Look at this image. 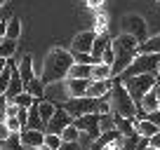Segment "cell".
<instances>
[{
	"instance_id": "cell-25",
	"label": "cell",
	"mask_w": 160,
	"mask_h": 150,
	"mask_svg": "<svg viewBox=\"0 0 160 150\" xmlns=\"http://www.w3.org/2000/svg\"><path fill=\"white\" fill-rule=\"evenodd\" d=\"M139 108L144 110V113H151V110H158V96H155V91L151 89L148 94H144V99H141Z\"/></svg>"
},
{
	"instance_id": "cell-3",
	"label": "cell",
	"mask_w": 160,
	"mask_h": 150,
	"mask_svg": "<svg viewBox=\"0 0 160 150\" xmlns=\"http://www.w3.org/2000/svg\"><path fill=\"white\" fill-rule=\"evenodd\" d=\"M108 105H111V113H113V115L130 117V120H134L137 113H139L137 103L132 101V96L127 94V89H125V85L120 82V77H113V87H111V91H108Z\"/></svg>"
},
{
	"instance_id": "cell-15",
	"label": "cell",
	"mask_w": 160,
	"mask_h": 150,
	"mask_svg": "<svg viewBox=\"0 0 160 150\" xmlns=\"http://www.w3.org/2000/svg\"><path fill=\"white\" fill-rule=\"evenodd\" d=\"M113 117H115V131H118L122 138H132V136H137L134 120H130V117H120V115H113Z\"/></svg>"
},
{
	"instance_id": "cell-42",
	"label": "cell",
	"mask_w": 160,
	"mask_h": 150,
	"mask_svg": "<svg viewBox=\"0 0 160 150\" xmlns=\"http://www.w3.org/2000/svg\"><path fill=\"white\" fill-rule=\"evenodd\" d=\"M104 2H106V0H87V7H90V10H101Z\"/></svg>"
},
{
	"instance_id": "cell-45",
	"label": "cell",
	"mask_w": 160,
	"mask_h": 150,
	"mask_svg": "<svg viewBox=\"0 0 160 150\" xmlns=\"http://www.w3.org/2000/svg\"><path fill=\"white\" fill-rule=\"evenodd\" d=\"M153 91H155V96H158V108H160V82L153 87Z\"/></svg>"
},
{
	"instance_id": "cell-46",
	"label": "cell",
	"mask_w": 160,
	"mask_h": 150,
	"mask_svg": "<svg viewBox=\"0 0 160 150\" xmlns=\"http://www.w3.org/2000/svg\"><path fill=\"white\" fill-rule=\"evenodd\" d=\"M5 26H7V21H0V38H5Z\"/></svg>"
},
{
	"instance_id": "cell-10",
	"label": "cell",
	"mask_w": 160,
	"mask_h": 150,
	"mask_svg": "<svg viewBox=\"0 0 160 150\" xmlns=\"http://www.w3.org/2000/svg\"><path fill=\"white\" fill-rule=\"evenodd\" d=\"M19 138H21L24 150H38L40 145L45 143V131H40V129H21Z\"/></svg>"
},
{
	"instance_id": "cell-30",
	"label": "cell",
	"mask_w": 160,
	"mask_h": 150,
	"mask_svg": "<svg viewBox=\"0 0 160 150\" xmlns=\"http://www.w3.org/2000/svg\"><path fill=\"white\" fill-rule=\"evenodd\" d=\"M99 129H101V131H113V129H115V117H113V113H101V117H99Z\"/></svg>"
},
{
	"instance_id": "cell-44",
	"label": "cell",
	"mask_w": 160,
	"mask_h": 150,
	"mask_svg": "<svg viewBox=\"0 0 160 150\" xmlns=\"http://www.w3.org/2000/svg\"><path fill=\"white\" fill-rule=\"evenodd\" d=\"M5 68H7V59H0V75L5 73Z\"/></svg>"
},
{
	"instance_id": "cell-41",
	"label": "cell",
	"mask_w": 160,
	"mask_h": 150,
	"mask_svg": "<svg viewBox=\"0 0 160 150\" xmlns=\"http://www.w3.org/2000/svg\"><path fill=\"white\" fill-rule=\"evenodd\" d=\"M7 136H10V131H7V127H5V122H0V145L7 141Z\"/></svg>"
},
{
	"instance_id": "cell-51",
	"label": "cell",
	"mask_w": 160,
	"mask_h": 150,
	"mask_svg": "<svg viewBox=\"0 0 160 150\" xmlns=\"http://www.w3.org/2000/svg\"><path fill=\"white\" fill-rule=\"evenodd\" d=\"M2 40H5V38H0V42H2Z\"/></svg>"
},
{
	"instance_id": "cell-28",
	"label": "cell",
	"mask_w": 160,
	"mask_h": 150,
	"mask_svg": "<svg viewBox=\"0 0 160 150\" xmlns=\"http://www.w3.org/2000/svg\"><path fill=\"white\" fill-rule=\"evenodd\" d=\"M17 52V40H2L0 42V59H10L12 54Z\"/></svg>"
},
{
	"instance_id": "cell-13",
	"label": "cell",
	"mask_w": 160,
	"mask_h": 150,
	"mask_svg": "<svg viewBox=\"0 0 160 150\" xmlns=\"http://www.w3.org/2000/svg\"><path fill=\"white\" fill-rule=\"evenodd\" d=\"M113 87V77L111 80H90V87H87V94L85 96H92V99H106Z\"/></svg>"
},
{
	"instance_id": "cell-37",
	"label": "cell",
	"mask_w": 160,
	"mask_h": 150,
	"mask_svg": "<svg viewBox=\"0 0 160 150\" xmlns=\"http://www.w3.org/2000/svg\"><path fill=\"white\" fill-rule=\"evenodd\" d=\"M113 61H115V54H113V47H108V49L101 54V63H106V66H113Z\"/></svg>"
},
{
	"instance_id": "cell-5",
	"label": "cell",
	"mask_w": 160,
	"mask_h": 150,
	"mask_svg": "<svg viewBox=\"0 0 160 150\" xmlns=\"http://www.w3.org/2000/svg\"><path fill=\"white\" fill-rule=\"evenodd\" d=\"M122 85H125L127 94L132 96V101L139 108L144 94H148L155 85H158V75L155 73H144V75H132V77H122Z\"/></svg>"
},
{
	"instance_id": "cell-35",
	"label": "cell",
	"mask_w": 160,
	"mask_h": 150,
	"mask_svg": "<svg viewBox=\"0 0 160 150\" xmlns=\"http://www.w3.org/2000/svg\"><path fill=\"white\" fill-rule=\"evenodd\" d=\"M10 75H12V70H10V61H7L5 73L0 75V96H5V91H7V85H10Z\"/></svg>"
},
{
	"instance_id": "cell-11",
	"label": "cell",
	"mask_w": 160,
	"mask_h": 150,
	"mask_svg": "<svg viewBox=\"0 0 160 150\" xmlns=\"http://www.w3.org/2000/svg\"><path fill=\"white\" fill-rule=\"evenodd\" d=\"M94 38H97L94 30H80L73 38V42H71V52H85V54H90L92 45H94Z\"/></svg>"
},
{
	"instance_id": "cell-19",
	"label": "cell",
	"mask_w": 160,
	"mask_h": 150,
	"mask_svg": "<svg viewBox=\"0 0 160 150\" xmlns=\"http://www.w3.org/2000/svg\"><path fill=\"white\" fill-rule=\"evenodd\" d=\"M54 110H57L54 101H47V99H40L38 101V113H40V120H42V124H45V127H47V122L52 120Z\"/></svg>"
},
{
	"instance_id": "cell-1",
	"label": "cell",
	"mask_w": 160,
	"mask_h": 150,
	"mask_svg": "<svg viewBox=\"0 0 160 150\" xmlns=\"http://www.w3.org/2000/svg\"><path fill=\"white\" fill-rule=\"evenodd\" d=\"M71 66H73V54L68 49H64V47L50 49L45 61H42V75H40L42 85L50 87V85H57V82H64L68 77Z\"/></svg>"
},
{
	"instance_id": "cell-7",
	"label": "cell",
	"mask_w": 160,
	"mask_h": 150,
	"mask_svg": "<svg viewBox=\"0 0 160 150\" xmlns=\"http://www.w3.org/2000/svg\"><path fill=\"white\" fill-rule=\"evenodd\" d=\"M122 33L125 35H132L137 42H146L148 40V26H146L144 16L139 14H125L122 16Z\"/></svg>"
},
{
	"instance_id": "cell-48",
	"label": "cell",
	"mask_w": 160,
	"mask_h": 150,
	"mask_svg": "<svg viewBox=\"0 0 160 150\" xmlns=\"http://www.w3.org/2000/svg\"><path fill=\"white\" fill-rule=\"evenodd\" d=\"M144 150H158V148H153V145H151V143H148V145H146V148H144Z\"/></svg>"
},
{
	"instance_id": "cell-39",
	"label": "cell",
	"mask_w": 160,
	"mask_h": 150,
	"mask_svg": "<svg viewBox=\"0 0 160 150\" xmlns=\"http://www.w3.org/2000/svg\"><path fill=\"white\" fill-rule=\"evenodd\" d=\"M17 117H19L21 127H26V122H28V108H17Z\"/></svg>"
},
{
	"instance_id": "cell-6",
	"label": "cell",
	"mask_w": 160,
	"mask_h": 150,
	"mask_svg": "<svg viewBox=\"0 0 160 150\" xmlns=\"http://www.w3.org/2000/svg\"><path fill=\"white\" fill-rule=\"evenodd\" d=\"M160 63V54H137L132 59V63L122 70L120 77H132V75H144V73H155Z\"/></svg>"
},
{
	"instance_id": "cell-33",
	"label": "cell",
	"mask_w": 160,
	"mask_h": 150,
	"mask_svg": "<svg viewBox=\"0 0 160 150\" xmlns=\"http://www.w3.org/2000/svg\"><path fill=\"white\" fill-rule=\"evenodd\" d=\"M5 127H7V131H10V134H19V131L24 129L17 115H7V117H5Z\"/></svg>"
},
{
	"instance_id": "cell-22",
	"label": "cell",
	"mask_w": 160,
	"mask_h": 150,
	"mask_svg": "<svg viewBox=\"0 0 160 150\" xmlns=\"http://www.w3.org/2000/svg\"><path fill=\"white\" fill-rule=\"evenodd\" d=\"M139 52H141V54H160V35L148 38L146 42H141V45H139Z\"/></svg>"
},
{
	"instance_id": "cell-40",
	"label": "cell",
	"mask_w": 160,
	"mask_h": 150,
	"mask_svg": "<svg viewBox=\"0 0 160 150\" xmlns=\"http://www.w3.org/2000/svg\"><path fill=\"white\" fill-rule=\"evenodd\" d=\"M57 150H82V148H80V143H66V141H61V145Z\"/></svg>"
},
{
	"instance_id": "cell-49",
	"label": "cell",
	"mask_w": 160,
	"mask_h": 150,
	"mask_svg": "<svg viewBox=\"0 0 160 150\" xmlns=\"http://www.w3.org/2000/svg\"><path fill=\"white\" fill-rule=\"evenodd\" d=\"M155 75H158V82H160V63H158V70H155Z\"/></svg>"
},
{
	"instance_id": "cell-34",
	"label": "cell",
	"mask_w": 160,
	"mask_h": 150,
	"mask_svg": "<svg viewBox=\"0 0 160 150\" xmlns=\"http://www.w3.org/2000/svg\"><path fill=\"white\" fill-rule=\"evenodd\" d=\"M137 117H139V120H148V122H153V124L160 129V108H158V110H151V113H144V110H141Z\"/></svg>"
},
{
	"instance_id": "cell-29",
	"label": "cell",
	"mask_w": 160,
	"mask_h": 150,
	"mask_svg": "<svg viewBox=\"0 0 160 150\" xmlns=\"http://www.w3.org/2000/svg\"><path fill=\"white\" fill-rule=\"evenodd\" d=\"M12 103H14L17 108H31V105L35 103V99L31 94H26V91H21V94H17L14 99H12Z\"/></svg>"
},
{
	"instance_id": "cell-21",
	"label": "cell",
	"mask_w": 160,
	"mask_h": 150,
	"mask_svg": "<svg viewBox=\"0 0 160 150\" xmlns=\"http://www.w3.org/2000/svg\"><path fill=\"white\" fill-rule=\"evenodd\" d=\"M21 35V21L17 19V16H12L10 21H7V26H5V38L7 40H17Z\"/></svg>"
},
{
	"instance_id": "cell-12",
	"label": "cell",
	"mask_w": 160,
	"mask_h": 150,
	"mask_svg": "<svg viewBox=\"0 0 160 150\" xmlns=\"http://www.w3.org/2000/svg\"><path fill=\"white\" fill-rule=\"evenodd\" d=\"M64 87H66L68 99H71V96H85L87 87H90V77H66Z\"/></svg>"
},
{
	"instance_id": "cell-26",
	"label": "cell",
	"mask_w": 160,
	"mask_h": 150,
	"mask_svg": "<svg viewBox=\"0 0 160 150\" xmlns=\"http://www.w3.org/2000/svg\"><path fill=\"white\" fill-rule=\"evenodd\" d=\"M59 136H61V141H66V143H80V129L75 124H68Z\"/></svg>"
},
{
	"instance_id": "cell-8",
	"label": "cell",
	"mask_w": 160,
	"mask_h": 150,
	"mask_svg": "<svg viewBox=\"0 0 160 150\" xmlns=\"http://www.w3.org/2000/svg\"><path fill=\"white\" fill-rule=\"evenodd\" d=\"M99 117H101V113H90V115H80V117H75V120H73V124L80 129V134H85L90 141H94L97 136L101 134V129H99Z\"/></svg>"
},
{
	"instance_id": "cell-24",
	"label": "cell",
	"mask_w": 160,
	"mask_h": 150,
	"mask_svg": "<svg viewBox=\"0 0 160 150\" xmlns=\"http://www.w3.org/2000/svg\"><path fill=\"white\" fill-rule=\"evenodd\" d=\"M68 77H90L92 80V66L87 63H73L68 70Z\"/></svg>"
},
{
	"instance_id": "cell-4",
	"label": "cell",
	"mask_w": 160,
	"mask_h": 150,
	"mask_svg": "<svg viewBox=\"0 0 160 150\" xmlns=\"http://www.w3.org/2000/svg\"><path fill=\"white\" fill-rule=\"evenodd\" d=\"M61 108L68 113L71 117H80V115H90V113H111L108 105V96L106 99H92V96H71L61 103Z\"/></svg>"
},
{
	"instance_id": "cell-9",
	"label": "cell",
	"mask_w": 160,
	"mask_h": 150,
	"mask_svg": "<svg viewBox=\"0 0 160 150\" xmlns=\"http://www.w3.org/2000/svg\"><path fill=\"white\" fill-rule=\"evenodd\" d=\"M68 124H73V117H71L68 113L61 108V105H57L52 120L47 122V127H45V134H61V131H64Z\"/></svg>"
},
{
	"instance_id": "cell-20",
	"label": "cell",
	"mask_w": 160,
	"mask_h": 150,
	"mask_svg": "<svg viewBox=\"0 0 160 150\" xmlns=\"http://www.w3.org/2000/svg\"><path fill=\"white\" fill-rule=\"evenodd\" d=\"M24 129H40V131H45V124H42L40 113H38V101H35V103L28 108V122H26Z\"/></svg>"
},
{
	"instance_id": "cell-38",
	"label": "cell",
	"mask_w": 160,
	"mask_h": 150,
	"mask_svg": "<svg viewBox=\"0 0 160 150\" xmlns=\"http://www.w3.org/2000/svg\"><path fill=\"white\" fill-rule=\"evenodd\" d=\"M7 96H0V122H5V117H7Z\"/></svg>"
},
{
	"instance_id": "cell-14",
	"label": "cell",
	"mask_w": 160,
	"mask_h": 150,
	"mask_svg": "<svg viewBox=\"0 0 160 150\" xmlns=\"http://www.w3.org/2000/svg\"><path fill=\"white\" fill-rule=\"evenodd\" d=\"M17 70H19V77H21V82H31L35 77V70H33V56L31 54H24L19 59V63H17Z\"/></svg>"
},
{
	"instance_id": "cell-2",
	"label": "cell",
	"mask_w": 160,
	"mask_h": 150,
	"mask_svg": "<svg viewBox=\"0 0 160 150\" xmlns=\"http://www.w3.org/2000/svg\"><path fill=\"white\" fill-rule=\"evenodd\" d=\"M111 47H113V54H115V61H113V66H111V73H113V77H120L122 70L132 63V59L139 54V42H137L132 35L122 33V35H118V38L111 40Z\"/></svg>"
},
{
	"instance_id": "cell-36",
	"label": "cell",
	"mask_w": 160,
	"mask_h": 150,
	"mask_svg": "<svg viewBox=\"0 0 160 150\" xmlns=\"http://www.w3.org/2000/svg\"><path fill=\"white\" fill-rule=\"evenodd\" d=\"M45 145L52 148V150H57L61 145V136L59 134H45Z\"/></svg>"
},
{
	"instance_id": "cell-47",
	"label": "cell",
	"mask_w": 160,
	"mask_h": 150,
	"mask_svg": "<svg viewBox=\"0 0 160 150\" xmlns=\"http://www.w3.org/2000/svg\"><path fill=\"white\" fill-rule=\"evenodd\" d=\"M38 150H52V148H47V145H45V143H42V145H40V148H38Z\"/></svg>"
},
{
	"instance_id": "cell-27",
	"label": "cell",
	"mask_w": 160,
	"mask_h": 150,
	"mask_svg": "<svg viewBox=\"0 0 160 150\" xmlns=\"http://www.w3.org/2000/svg\"><path fill=\"white\" fill-rule=\"evenodd\" d=\"M94 30L97 35H101V33H108V16L104 14V12H99V14L94 16Z\"/></svg>"
},
{
	"instance_id": "cell-17",
	"label": "cell",
	"mask_w": 160,
	"mask_h": 150,
	"mask_svg": "<svg viewBox=\"0 0 160 150\" xmlns=\"http://www.w3.org/2000/svg\"><path fill=\"white\" fill-rule=\"evenodd\" d=\"M108 47H111V35L108 33H101V35H97V38H94V45H92L90 54L94 56L97 61H101V54H104Z\"/></svg>"
},
{
	"instance_id": "cell-16",
	"label": "cell",
	"mask_w": 160,
	"mask_h": 150,
	"mask_svg": "<svg viewBox=\"0 0 160 150\" xmlns=\"http://www.w3.org/2000/svg\"><path fill=\"white\" fill-rule=\"evenodd\" d=\"M134 129H137V136L139 138H153L155 134H158V127L153 124V122H148V120H139V117H134Z\"/></svg>"
},
{
	"instance_id": "cell-50",
	"label": "cell",
	"mask_w": 160,
	"mask_h": 150,
	"mask_svg": "<svg viewBox=\"0 0 160 150\" xmlns=\"http://www.w3.org/2000/svg\"><path fill=\"white\" fill-rule=\"evenodd\" d=\"M5 2H7V0H0V10H2V7H5Z\"/></svg>"
},
{
	"instance_id": "cell-23",
	"label": "cell",
	"mask_w": 160,
	"mask_h": 150,
	"mask_svg": "<svg viewBox=\"0 0 160 150\" xmlns=\"http://www.w3.org/2000/svg\"><path fill=\"white\" fill-rule=\"evenodd\" d=\"M113 73H111V66L106 63H94L92 66V80H111Z\"/></svg>"
},
{
	"instance_id": "cell-18",
	"label": "cell",
	"mask_w": 160,
	"mask_h": 150,
	"mask_svg": "<svg viewBox=\"0 0 160 150\" xmlns=\"http://www.w3.org/2000/svg\"><path fill=\"white\" fill-rule=\"evenodd\" d=\"M24 91H26V94H31L35 101L45 99V85H42V80H40L38 75H35L31 82H26V85H24Z\"/></svg>"
},
{
	"instance_id": "cell-31",
	"label": "cell",
	"mask_w": 160,
	"mask_h": 150,
	"mask_svg": "<svg viewBox=\"0 0 160 150\" xmlns=\"http://www.w3.org/2000/svg\"><path fill=\"white\" fill-rule=\"evenodd\" d=\"M71 54H73V63H87V66L101 63V61H97L92 54H85V52H71Z\"/></svg>"
},
{
	"instance_id": "cell-32",
	"label": "cell",
	"mask_w": 160,
	"mask_h": 150,
	"mask_svg": "<svg viewBox=\"0 0 160 150\" xmlns=\"http://www.w3.org/2000/svg\"><path fill=\"white\" fill-rule=\"evenodd\" d=\"M2 150H24L19 134H10V136H7V141L2 143Z\"/></svg>"
},
{
	"instance_id": "cell-43",
	"label": "cell",
	"mask_w": 160,
	"mask_h": 150,
	"mask_svg": "<svg viewBox=\"0 0 160 150\" xmlns=\"http://www.w3.org/2000/svg\"><path fill=\"white\" fill-rule=\"evenodd\" d=\"M148 143L153 145V148H158V150H160V129H158V134H155L153 138H148Z\"/></svg>"
}]
</instances>
